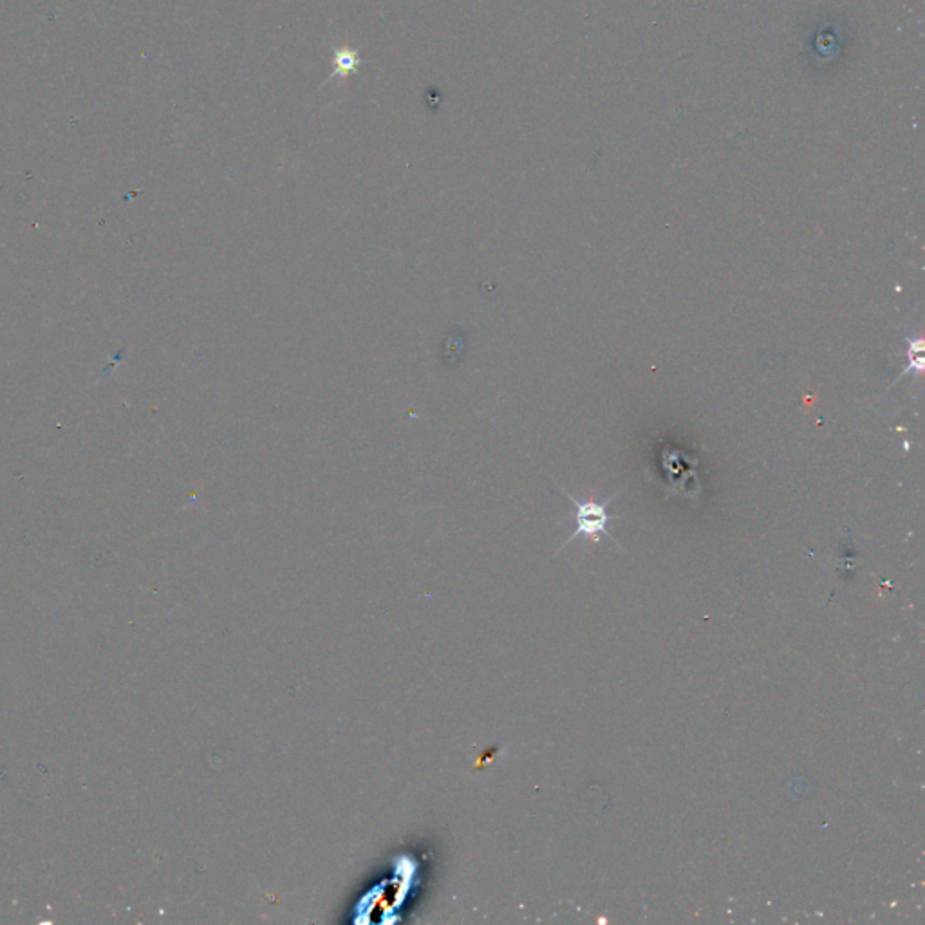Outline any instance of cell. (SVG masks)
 Returning <instances> with one entry per match:
<instances>
[{"mask_svg":"<svg viewBox=\"0 0 925 925\" xmlns=\"http://www.w3.org/2000/svg\"><path fill=\"white\" fill-rule=\"evenodd\" d=\"M566 494L567 499L572 501L573 507H575V514H573V519H575V530H573L572 535L566 539L561 550L564 546H567L569 542L575 541V539L584 538L589 539V541L598 542L602 535H608L609 539H613V535L608 532V524L609 521H614V519H619L617 516H609L608 507L613 503L614 497L619 496V492H614L613 496L609 497L608 501L597 503V501H578L575 497L569 494V492L564 490ZM614 541V539H613Z\"/></svg>","mask_w":925,"mask_h":925,"instance_id":"obj_1","label":"cell"},{"mask_svg":"<svg viewBox=\"0 0 925 925\" xmlns=\"http://www.w3.org/2000/svg\"><path fill=\"white\" fill-rule=\"evenodd\" d=\"M335 72H332L331 77H346L349 72L357 71V67H359L360 58L359 52H351V49H335Z\"/></svg>","mask_w":925,"mask_h":925,"instance_id":"obj_2","label":"cell"}]
</instances>
